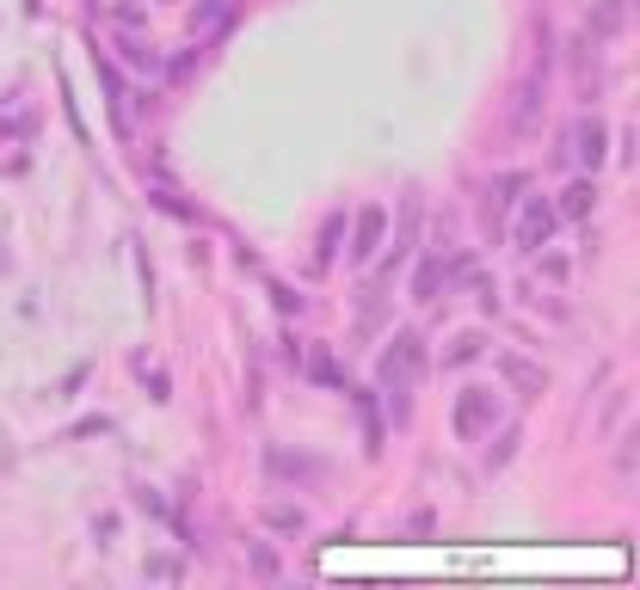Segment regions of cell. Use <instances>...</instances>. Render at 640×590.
I'll return each mask as SVG.
<instances>
[{"label":"cell","instance_id":"obj_1","mask_svg":"<svg viewBox=\"0 0 640 590\" xmlns=\"http://www.w3.org/2000/svg\"><path fill=\"white\" fill-rule=\"evenodd\" d=\"M425 382V339L413 327H401L389 339V351L375 358V394H389V412L394 424H406V412H413V388Z\"/></svg>","mask_w":640,"mask_h":590},{"label":"cell","instance_id":"obj_2","mask_svg":"<svg viewBox=\"0 0 640 590\" xmlns=\"http://www.w3.org/2000/svg\"><path fill=\"white\" fill-rule=\"evenodd\" d=\"M554 203L548 197H517V222H512V247L524 252V259H536V252L554 240Z\"/></svg>","mask_w":640,"mask_h":590},{"label":"cell","instance_id":"obj_3","mask_svg":"<svg viewBox=\"0 0 640 590\" xmlns=\"http://www.w3.org/2000/svg\"><path fill=\"white\" fill-rule=\"evenodd\" d=\"M450 419H456V436H462V443H481V436H493V424H499V394L493 388H462Z\"/></svg>","mask_w":640,"mask_h":590},{"label":"cell","instance_id":"obj_4","mask_svg":"<svg viewBox=\"0 0 640 590\" xmlns=\"http://www.w3.org/2000/svg\"><path fill=\"white\" fill-rule=\"evenodd\" d=\"M530 185V179H524V172H499V179H493V185L481 191V228L493 234V240H499L505 234V222H512V209H517V191Z\"/></svg>","mask_w":640,"mask_h":590},{"label":"cell","instance_id":"obj_5","mask_svg":"<svg viewBox=\"0 0 640 590\" xmlns=\"http://www.w3.org/2000/svg\"><path fill=\"white\" fill-rule=\"evenodd\" d=\"M604 124L597 117H573L566 124V136H561V160H573V167H585V172H597L604 167Z\"/></svg>","mask_w":640,"mask_h":590},{"label":"cell","instance_id":"obj_6","mask_svg":"<svg viewBox=\"0 0 640 590\" xmlns=\"http://www.w3.org/2000/svg\"><path fill=\"white\" fill-rule=\"evenodd\" d=\"M382 240H389V209L370 203V209H358V222H351V264H375Z\"/></svg>","mask_w":640,"mask_h":590},{"label":"cell","instance_id":"obj_7","mask_svg":"<svg viewBox=\"0 0 640 590\" xmlns=\"http://www.w3.org/2000/svg\"><path fill=\"white\" fill-rule=\"evenodd\" d=\"M542 87H548V25H542V56H536V68L524 75V93H517V111H512V124H517V129H530V124H536Z\"/></svg>","mask_w":640,"mask_h":590},{"label":"cell","instance_id":"obj_8","mask_svg":"<svg viewBox=\"0 0 640 590\" xmlns=\"http://www.w3.org/2000/svg\"><path fill=\"white\" fill-rule=\"evenodd\" d=\"M99 87H105V105H111L117 136H130V87H124V75H117V63H99Z\"/></svg>","mask_w":640,"mask_h":590},{"label":"cell","instance_id":"obj_9","mask_svg":"<svg viewBox=\"0 0 640 590\" xmlns=\"http://www.w3.org/2000/svg\"><path fill=\"white\" fill-rule=\"evenodd\" d=\"M622 19H628V0H597L592 13H585V37H592V44H609V37L622 32Z\"/></svg>","mask_w":640,"mask_h":590},{"label":"cell","instance_id":"obj_10","mask_svg":"<svg viewBox=\"0 0 640 590\" xmlns=\"http://www.w3.org/2000/svg\"><path fill=\"white\" fill-rule=\"evenodd\" d=\"M592 209H597V185L592 179H573V185L561 191V203H554V216L561 222H585Z\"/></svg>","mask_w":640,"mask_h":590},{"label":"cell","instance_id":"obj_11","mask_svg":"<svg viewBox=\"0 0 640 590\" xmlns=\"http://www.w3.org/2000/svg\"><path fill=\"white\" fill-rule=\"evenodd\" d=\"M499 375H505V382H512V388H517V394H524V400H536V394H542V388H548V375H542V370H536V363H524V358H512V351H505V358H499Z\"/></svg>","mask_w":640,"mask_h":590},{"label":"cell","instance_id":"obj_12","mask_svg":"<svg viewBox=\"0 0 640 590\" xmlns=\"http://www.w3.org/2000/svg\"><path fill=\"white\" fill-rule=\"evenodd\" d=\"M266 467L278 480H321V462L314 455H290V450H266Z\"/></svg>","mask_w":640,"mask_h":590},{"label":"cell","instance_id":"obj_13","mask_svg":"<svg viewBox=\"0 0 640 590\" xmlns=\"http://www.w3.org/2000/svg\"><path fill=\"white\" fill-rule=\"evenodd\" d=\"M235 19V0H198L191 7V32H222Z\"/></svg>","mask_w":640,"mask_h":590},{"label":"cell","instance_id":"obj_14","mask_svg":"<svg viewBox=\"0 0 640 590\" xmlns=\"http://www.w3.org/2000/svg\"><path fill=\"white\" fill-rule=\"evenodd\" d=\"M438 290H443V252H431L413 277V302H438Z\"/></svg>","mask_w":640,"mask_h":590},{"label":"cell","instance_id":"obj_15","mask_svg":"<svg viewBox=\"0 0 640 590\" xmlns=\"http://www.w3.org/2000/svg\"><path fill=\"white\" fill-rule=\"evenodd\" d=\"M266 529H278V535H302V529H308V511H302V504H266Z\"/></svg>","mask_w":640,"mask_h":590},{"label":"cell","instance_id":"obj_16","mask_svg":"<svg viewBox=\"0 0 640 590\" xmlns=\"http://www.w3.org/2000/svg\"><path fill=\"white\" fill-rule=\"evenodd\" d=\"M358 419H363V450L382 455V412H375V394H358Z\"/></svg>","mask_w":640,"mask_h":590},{"label":"cell","instance_id":"obj_17","mask_svg":"<svg viewBox=\"0 0 640 590\" xmlns=\"http://www.w3.org/2000/svg\"><path fill=\"white\" fill-rule=\"evenodd\" d=\"M117 49H124V63H130V68H142V75H160V49H155V44H142V37H124Z\"/></svg>","mask_w":640,"mask_h":590},{"label":"cell","instance_id":"obj_18","mask_svg":"<svg viewBox=\"0 0 640 590\" xmlns=\"http://www.w3.org/2000/svg\"><path fill=\"white\" fill-rule=\"evenodd\" d=\"M339 240H345V209H333V216L321 222V252H314V259L333 264V259H339Z\"/></svg>","mask_w":640,"mask_h":590},{"label":"cell","instance_id":"obj_19","mask_svg":"<svg viewBox=\"0 0 640 590\" xmlns=\"http://www.w3.org/2000/svg\"><path fill=\"white\" fill-rule=\"evenodd\" d=\"M308 375L321 382V388H339V363H333V351H327V344H321V351L308 358Z\"/></svg>","mask_w":640,"mask_h":590},{"label":"cell","instance_id":"obj_20","mask_svg":"<svg viewBox=\"0 0 640 590\" xmlns=\"http://www.w3.org/2000/svg\"><path fill=\"white\" fill-rule=\"evenodd\" d=\"M247 566H252L259 578H278V554H271L266 542H252V547H247Z\"/></svg>","mask_w":640,"mask_h":590},{"label":"cell","instance_id":"obj_21","mask_svg":"<svg viewBox=\"0 0 640 590\" xmlns=\"http://www.w3.org/2000/svg\"><path fill=\"white\" fill-rule=\"evenodd\" d=\"M142 572H148V578H160V585H172V578L186 572V566H179V559H172V554H155V559H148V566H142Z\"/></svg>","mask_w":640,"mask_h":590},{"label":"cell","instance_id":"obj_22","mask_svg":"<svg viewBox=\"0 0 640 590\" xmlns=\"http://www.w3.org/2000/svg\"><path fill=\"white\" fill-rule=\"evenodd\" d=\"M474 358H481V339H474V332H462V339L450 344V358H443V363H474Z\"/></svg>","mask_w":640,"mask_h":590},{"label":"cell","instance_id":"obj_23","mask_svg":"<svg viewBox=\"0 0 640 590\" xmlns=\"http://www.w3.org/2000/svg\"><path fill=\"white\" fill-rule=\"evenodd\" d=\"M117 25H124V32H136V25H148V7H142V0H124V7H117Z\"/></svg>","mask_w":640,"mask_h":590},{"label":"cell","instance_id":"obj_24","mask_svg":"<svg viewBox=\"0 0 640 590\" xmlns=\"http://www.w3.org/2000/svg\"><path fill=\"white\" fill-rule=\"evenodd\" d=\"M512 450H517V431H505V436H499V450L486 455V467H505V462H512Z\"/></svg>","mask_w":640,"mask_h":590},{"label":"cell","instance_id":"obj_25","mask_svg":"<svg viewBox=\"0 0 640 590\" xmlns=\"http://www.w3.org/2000/svg\"><path fill=\"white\" fill-rule=\"evenodd\" d=\"M136 504H142V511H148V517H167V498H160V492H148V486H142V492H136Z\"/></svg>","mask_w":640,"mask_h":590},{"label":"cell","instance_id":"obj_26","mask_svg":"<svg viewBox=\"0 0 640 590\" xmlns=\"http://www.w3.org/2000/svg\"><path fill=\"white\" fill-rule=\"evenodd\" d=\"M271 295H278V308H283V314H302V295H296V290H283V283H271Z\"/></svg>","mask_w":640,"mask_h":590}]
</instances>
